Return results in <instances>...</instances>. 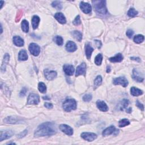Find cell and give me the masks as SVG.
I'll return each mask as SVG.
<instances>
[{"mask_svg": "<svg viewBox=\"0 0 145 145\" xmlns=\"http://www.w3.org/2000/svg\"><path fill=\"white\" fill-rule=\"evenodd\" d=\"M62 107L66 112H70L77 108V102L73 99H68L63 103Z\"/></svg>", "mask_w": 145, "mask_h": 145, "instance_id": "cell-3", "label": "cell"}, {"mask_svg": "<svg viewBox=\"0 0 145 145\" xmlns=\"http://www.w3.org/2000/svg\"><path fill=\"white\" fill-rule=\"evenodd\" d=\"M73 24L76 26H78L81 23V18H80V16H78L76 17V18H75V19L73 21Z\"/></svg>", "mask_w": 145, "mask_h": 145, "instance_id": "cell-39", "label": "cell"}, {"mask_svg": "<svg viewBox=\"0 0 145 145\" xmlns=\"http://www.w3.org/2000/svg\"><path fill=\"white\" fill-rule=\"evenodd\" d=\"M130 124V122L128 120V119H122L118 122V126L120 128H122V127H125V126L129 125Z\"/></svg>", "mask_w": 145, "mask_h": 145, "instance_id": "cell-33", "label": "cell"}, {"mask_svg": "<svg viewBox=\"0 0 145 145\" xmlns=\"http://www.w3.org/2000/svg\"><path fill=\"white\" fill-rule=\"evenodd\" d=\"M59 128L60 131L63 133H65L66 135L72 136L73 134V129L68 125L61 124Z\"/></svg>", "mask_w": 145, "mask_h": 145, "instance_id": "cell-11", "label": "cell"}, {"mask_svg": "<svg viewBox=\"0 0 145 145\" xmlns=\"http://www.w3.org/2000/svg\"><path fill=\"white\" fill-rule=\"evenodd\" d=\"M52 6L53 7H54L55 9H56L57 10H61L62 9L61 2L58 1H53L52 3Z\"/></svg>", "mask_w": 145, "mask_h": 145, "instance_id": "cell-36", "label": "cell"}, {"mask_svg": "<svg viewBox=\"0 0 145 145\" xmlns=\"http://www.w3.org/2000/svg\"><path fill=\"white\" fill-rule=\"evenodd\" d=\"M44 107L47 108V109H52L53 108V104L50 103H45V104H44Z\"/></svg>", "mask_w": 145, "mask_h": 145, "instance_id": "cell-42", "label": "cell"}, {"mask_svg": "<svg viewBox=\"0 0 145 145\" xmlns=\"http://www.w3.org/2000/svg\"><path fill=\"white\" fill-rule=\"evenodd\" d=\"M57 133V128L53 122H47L40 124L34 133L35 137L51 136Z\"/></svg>", "mask_w": 145, "mask_h": 145, "instance_id": "cell-1", "label": "cell"}, {"mask_svg": "<svg viewBox=\"0 0 145 145\" xmlns=\"http://www.w3.org/2000/svg\"><path fill=\"white\" fill-rule=\"evenodd\" d=\"M144 38L143 35H138L134 36V42L136 43L139 44L142 43L144 41Z\"/></svg>", "mask_w": 145, "mask_h": 145, "instance_id": "cell-30", "label": "cell"}, {"mask_svg": "<svg viewBox=\"0 0 145 145\" xmlns=\"http://www.w3.org/2000/svg\"><path fill=\"white\" fill-rule=\"evenodd\" d=\"M81 137L88 142H92L97 138V135L94 133L84 132L81 134Z\"/></svg>", "mask_w": 145, "mask_h": 145, "instance_id": "cell-5", "label": "cell"}, {"mask_svg": "<svg viewBox=\"0 0 145 145\" xmlns=\"http://www.w3.org/2000/svg\"><path fill=\"white\" fill-rule=\"evenodd\" d=\"M28 131H27V130H25L24 131H23V132H22L18 136V138H23V137H24V136H26V134H27V132Z\"/></svg>", "mask_w": 145, "mask_h": 145, "instance_id": "cell-41", "label": "cell"}, {"mask_svg": "<svg viewBox=\"0 0 145 145\" xmlns=\"http://www.w3.org/2000/svg\"><path fill=\"white\" fill-rule=\"evenodd\" d=\"M54 42L56 43L58 46H61L64 44V40L61 36H56L53 39Z\"/></svg>", "mask_w": 145, "mask_h": 145, "instance_id": "cell-31", "label": "cell"}, {"mask_svg": "<svg viewBox=\"0 0 145 145\" xmlns=\"http://www.w3.org/2000/svg\"><path fill=\"white\" fill-rule=\"evenodd\" d=\"M80 8L82 12L85 14H89L91 12L92 7L90 4L88 3L81 2L80 3Z\"/></svg>", "mask_w": 145, "mask_h": 145, "instance_id": "cell-14", "label": "cell"}, {"mask_svg": "<svg viewBox=\"0 0 145 145\" xmlns=\"http://www.w3.org/2000/svg\"><path fill=\"white\" fill-rule=\"evenodd\" d=\"M113 83L115 85H121L124 87H126L128 85V81L124 77H120L114 78L113 79Z\"/></svg>", "mask_w": 145, "mask_h": 145, "instance_id": "cell-7", "label": "cell"}, {"mask_svg": "<svg viewBox=\"0 0 145 145\" xmlns=\"http://www.w3.org/2000/svg\"><path fill=\"white\" fill-rule=\"evenodd\" d=\"M10 59V56L9 54L6 53L4 56V57H3V62H2V64L1 66V72H4L5 71L6 69V65L7 64V63H8Z\"/></svg>", "mask_w": 145, "mask_h": 145, "instance_id": "cell-22", "label": "cell"}, {"mask_svg": "<svg viewBox=\"0 0 145 145\" xmlns=\"http://www.w3.org/2000/svg\"><path fill=\"white\" fill-rule=\"evenodd\" d=\"M95 43L96 46H97V47L99 48V49H100V48H101V47H102L101 42H100V41H99V40H95Z\"/></svg>", "mask_w": 145, "mask_h": 145, "instance_id": "cell-45", "label": "cell"}, {"mask_svg": "<svg viewBox=\"0 0 145 145\" xmlns=\"http://www.w3.org/2000/svg\"><path fill=\"white\" fill-rule=\"evenodd\" d=\"M86 72V65L84 62L82 63V64L77 66L76 70V76L78 77L79 76H84Z\"/></svg>", "mask_w": 145, "mask_h": 145, "instance_id": "cell-9", "label": "cell"}, {"mask_svg": "<svg viewBox=\"0 0 145 145\" xmlns=\"http://www.w3.org/2000/svg\"><path fill=\"white\" fill-rule=\"evenodd\" d=\"M92 3L95 10L98 14L102 16L107 14L108 12L105 1H93Z\"/></svg>", "mask_w": 145, "mask_h": 145, "instance_id": "cell-2", "label": "cell"}, {"mask_svg": "<svg viewBox=\"0 0 145 145\" xmlns=\"http://www.w3.org/2000/svg\"><path fill=\"white\" fill-rule=\"evenodd\" d=\"M92 95L91 94H86L83 96V100L84 102H88L92 99Z\"/></svg>", "mask_w": 145, "mask_h": 145, "instance_id": "cell-38", "label": "cell"}, {"mask_svg": "<svg viewBox=\"0 0 145 145\" xmlns=\"http://www.w3.org/2000/svg\"><path fill=\"white\" fill-rule=\"evenodd\" d=\"M103 60V56L102 54H98L96 56L95 58V63L96 65H100L102 64Z\"/></svg>", "mask_w": 145, "mask_h": 145, "instance_id": "cell-35", "label": "cell"}, {"mask_svg": "<svg viewBox=\"0 0 145 145\" xmlns=\"http://www.w3.org/2000/svg\"><path fill=\"white\" fill-rule=\"evenodd\" d=\"M123 58V56L121 53H118L115 56L113 57H111L109 59V61L112 62H120L122 61Z\"/></svg>", "mask_w": 145, "mask_h": 145, "instance_id": "cell-23", "label": "cell"}, {"mask_svg": "<svg viewBox=\"0 0 145 145\" xmlns=\"http://www.w3.org/2000/svg\"><path fill=\"white\" fill-rule=\"evenodd\" d=\"M39 22H40V18L37 16H34L32 18V27L33 29H36L38 27V26L39 24Z\"/></svg>", "mask_w": 145, "mask_h": 145, "instance_id": "cell-26", "label": "cell"}, {"mask_svg": "<svg viewBox=\"0 0 145 145\" xmlns=\"http://www.w3.org/2000/svg\"><path fill=\"white\" fill-rule=\"evenodd\" d=\"M3 121L7 124H18L22 123V120L21 118L16 116H10L5 118Z\"/></svg>", "mask_w": 145, "mask_h": 145, "instance_id": "cell-10", "label": "cell"}, {"mask_svg": "<svg viewBox=\"0 0 145 145\" xmlns=\"http://www.w3.org/2000/svg\"><path fill=\"white\" fill-rule=\"evenodd\" d=\"M131 59H133V60L137 61H138V62L141 61V59H139V58H138V57H131Z\"/></svg>", "mask_w": 145, "mask_h": 145, "instance_id": "cell-46", "label": "cell"}, {"mask_svg": "<svg viewBox=\"0 0 145 145\" xmlns=\"http://www.w3.org/2000/svg\"><path fill=\"white\" fill-rule=\"evenodd\" d=\"M29 51L34 56H38L40 52V47L36 43H31L29 46Z\"/></svg>", "mask_w": 145, "mask_h": 145, "instance_id": "cell-6", "label": "cell"}, {"mask_svg": "<svg viewBox=\"0 0 145 145\" xmlns=\"http://www.w3.org/2000/svg\"><path fill=\"white\" fill-rule=\"evenodd\" d=\"M43 99H46V100H49V98H48L47 96H46V97H43Z\"/></svg>", "mask_w": 145, "mask_h": 145, "instance_id": "cell-50", "label": "cell"}, {"mask_svg": "<svg viewBox=\"0 0 145 145\" xmlns=\"http://www.w3.org/2000/svg\"><path fill=\"white\" fill-rule=\"evenodd\" d=\"M111 72V68H110V67L109 66H108L107 67V73H109Z\"/></svg>", "mask_w": 145, "mask_h": 145, "instance_id": "cell-48", "label": "cell"}, {"mask_svg": "<svg viewBox=\"0 0 145 145\" xmlns=\"http://www.w3.org/2000/svg\"><path fill=\"white\" fill-rule=\"evenodd\" d=\"M77 49V47L76 44L72 42V41H69L68 42H67L66 44V49L67 51L70 52H73L76 51Z\"/></svg>", "mask_w": 145, "mask_h": 145, "instance_id": "cell-16", "label": "cell"}, {"mask_svg": "<svg viewBox=\"0 0 145 145\" xmlns=\"http://www.w3.org/2000/svg\"><path fill=\"white\" fill-rule=\"evenodd\" d=\"M54 18L59 23L61 24H65L66 22V18L64 14L61 13H57L54 14Z\"/></svg>", "mask_w": 145, "mask_h": 145, "instance_id": "cell-19", "label": "cell"}, {"mask_svg": "<svg viewBox=\"0 0 145 145\" xmlns=\"http://www.w3.org/2000/svg\"><path fill=\"white\" fill-rule=\"evenodd\" d=\"M132 108H129V109H126V112H128V113H131V112H132Z\"/></svg>", "mask_w": 145, "mask_h": 145, "instance_id": "cell-47", "label": "cell"}, {"mask_svg": "<svg viewBox=\"0 0 145 145\" xmlns=\"http://www.w3.org/2000/svg\"><path fill=\"white\" fill-rule=\"evenodd\" d=\"M118 130L115 128L114 126H110L109 127H108L103 132L102 134L103 136H107L112 134H114V135H117L118 133Z\"/></svg>", "mask_w": 145, "mask_h": 145, "instance_id": "cell-8", "label": "cell"}, {"mask_svg": "<svg viewBox=\"0 0 145 145\" xmlns=\"http://www.w3.org/2000/svg\"><path fill=\"white\" fill-rule=\"evenodd\" d=\"M27 92V89L26 88H24L22 90L21 92H20V96H21V97H22V96H24L26 95V94Z\"/></svg>", "mask_w": 145, "mask_h": 145, "instance_id": "cell-44", "label": "cell"}, {"mask_svg": "<svg viewBox=\"0 0 145 145\" xmlns=\"http://www.w3.org/2000/svg\"><path fill=\"white\" fill-rule=\"evenodd\" d=\"M126 36H127L129 38H132L134 34V32L132 29H128V30L126 31Z\"/></svg>", "mask_w": 145, "mask_h": 145, "instance_id": "cell-40", "label": "cell"}, {"mask_svg": "<svg viewBox=\"0 0 145 145\" xmlns=\"http://www.w3.org/2000/svg\"><path fill=\"white\" fill-rule=\"evenodd\" d=\"M102 78L100 76H97L94 81V88H98L102 84Z\"/></svg>", "mask_w": 145, "mask_h": 145, "instance_id": "cell-29", "label": "cell"}, {"mask_svg": "<svg viewBox=\"0 0 145 145\" xmlns=\"http://www.w3.org/2000/svg\"><path fill=\"white\" fill-rule=\"evenodd\" d=\"M57 72L53 70H49L46 69L44 70V76L48 81H52L54 79L57 77Z\"/></svg>", "mask_w": 145, "mask_h": 145, "instance_id": "cell-13", "label": "cell"}, {"mask_svg": "<svg viewBox=\"0 0 145 145\" xmlns=\"http://www.w3.org/2000/svg\"><path fill=\"white\" fill-rule=\"evenodd\" d=\"M22 29L23 32H28L29 30V24L28 22L26 20H23L21 24Z\"/></svg>", "mask_w": 145, "mask_h": 145, "instance_id": "cell-28", "label": "cell"}, {"mask_svg": "<svg viewBox=\"0 0 145 145\" xmlns=\"http://www.w3.org/2000/svg\"><path fill=\"white\" fill-rule=\"evenodd\" d=\"M96 106H97L98 109L103 112H107L108 111V107L106 103L102 100H98L96 102Z\"/></svg>", "mask_w": 145, "mask_h": 145, "instance_id": "cell-18", "label": "cell"}, {"mask_svg": "<svg viewBox=\"0 0 145 145\" xmlns=\"http://www.w3.org/2000/svg\"><path fill=\"white\" fill-rule=\"evenodd\" d=\"M138 14V12L136 11L134 8H131L128 12V16L130 17H134Z\"/></svg>", "mask_w": 145, "mask_h": 145, "instance_id": "cell-37", "label": "cell"}, {"mask_svg": "<svg viewBox=\"0 0 145 145\" xmlns=\"http://www.w3.org/2000/svg\"><path fill=\"white\" fill-rule=\"evenodd\" d=\"M131 93L132 95L134 96H138L143 94V91L140 89L134 87H132L131 88Z\"/></svg>", "mask_w": 145, "mask_h": 145, "instance_id": "cell-24", "label": "cell"}, {"mask_svg": "<svg viewBox=\"0 0 145 145\" xmlns=\"http://www.w3.org/2000/svg\"><path fill=\"white\" fill-rule=\"evenodd\" d=\"M0 2H1V8H2V6H3V3H4V2L2 1H0Z\"/></svg>", "mask_w": 145, "mask_h": 145, "instance_id": "cell-49", "label": "cell"}, {"mask_svg": "<svg viewBox=\"0 0 145 145\" xmlns=\"http://www.w3.org/2000/svg\"><path fill=\"white\" fill-rule=\"evenodd\" d=\"M14 135V132L12 131H1L0 133V141L7 139L11 138Z\"/></svg>", "mask_w": 145, "mask_h": 145, "instance_id": "cell-12", "label": "cell"}, {"mask_svg": "<svg viewBox=\"0 0 145 145\" xmlns=\"http://www.w3.org/2000/svg\"><path fill=\"white\" fill-rule=\"evenodd\" d=\"M63 70L68 76H72L74 73V66L72 65H64L63 66Z\"/></svg>", "mask_w": 145, "mask_h": 145, "instance_id": "cell-15", "label": "cell"}, {"mask_svg": "<svg viewBox=\"0 0 145 145\" xmlns=\"http://www.w3.org/2000/svg\"><path fill=\"white\" fill-rule=\"evenodd\" d=\"M132 77L133 79L137 82H142L144 80L143 77L142 76H141L139 72H138L136 69L133 70Z\"/></svg>", "mask_w": 145, "mask_h": 145, "instance_id": "cell-17", "label": "cell"}, {"mask_svg": "<svg viewBox=\"0 0 145 145\" xmlns=\"http://www.w3.org/2000/svg\"><path fill=\"white\" fill-rule=\"evenodd\" d=\"M13 43L18 47H22L24 45V41L20 36H15L13 37Z\"/></svg>", "mask_w": 145, "mask_h": 145, "instance_id": "cell-21", "label": "cell"}, {"mask_svg": "<svg viewBox=\"0 0 145 145\" xmlns=\"http://www.w3.org/2000/svg\"><path fill=\"white\" fill-rule=\"evenodd\" d=\"M38 89L41 93H46L47 91L46 85L43 82H40L38 84Z\"/></svg>", "mask_w": 145, "mask_h": 145, "instance_id": "cell-34", "label": "cell"}, {"mask_svg": "<svg viewBox=\"0 0 145 145\" xmlns=\"http://www.w3.org/2000/svg\"><path fill=\"white\" fill-rule=\"evenodd\" d=\"M72 35L74 38L77 40L78 41V42H81L82 39V33L79 31H74L72 32Z\"/></svg>", "mask_w": 145, "mask_h": 145, "instance_id": "cell-27", "label": "cell"}, {"mask_svg": "<svg viewBox=\"0 0 145 145\" xmlns=\"http://www.w3.org/2000/svg\"><path fill=\"white\" fill-rule=\"evenodd\" d=\"M18 59L20 61H26L28 59L27 52L25 50H21L18 54Z\"/></svg>", "mask_w": 145, "mask_h": 145, "instance_id": "cell-25", "label": "cell"}, {"mask_svg": "<svg viewBox=\"0 0 145 145\" xmlns=\"http://www.w3.org/2000/svg\"><path fill=\"white\" fill-rule=\"evenodd\" d=\"M40 102L39 96L38 94L32 93L29 95L27 99V104L36 105Z\"/></svg>", "mask_w": 145, "mask_h": 145, "instance_id": "cell-4", "label": "cell"}, {"mask_svg": "<svg viewBox=\"0 0 145 145\" xmlns=\"http://www.w3.org/2000/svg\"><path fill=\"white\" fill-rule=\"evenodd\" d=\"M136 106L138 107L139 109H141L142 111L144 110V106L142 104H141L140 102H139L138 101L136 102Z\"/></svg>", "mask_w": 145, "mask_h": 145, "instance_id": "cell-43", "label": "cell"}, {"mask_svg": "<svg viewBox=\"0 0 145 145\" xmlns=\"http://www.w3.org/2000/svg\"><path fill=\"white\" fill-rule=\"evenodd\" d=\"M93 51H94V49L91 47V44L90 43L86 44V47H85V53H86V57L88 59H90Z\"/></svg>", "mask_w": 145, "mask_h": 145, "instance_id": "cell-20", "label": "cell"}, {"mask_svg": "<svg viewBox=\"0 0 145 145\" xmlns=\"http://www.w3.org/2000/svg\"><path fill=\"white\" fill-rule=\"evenodd\" d=\"M129 100L128 99H123L120 104V109L122 111L126 109L129 104Z\"/></svg>", "mask_w": 145, "mask_h": 145, "instance_id": "cell-32", "label": "cell"}]
</instances>
